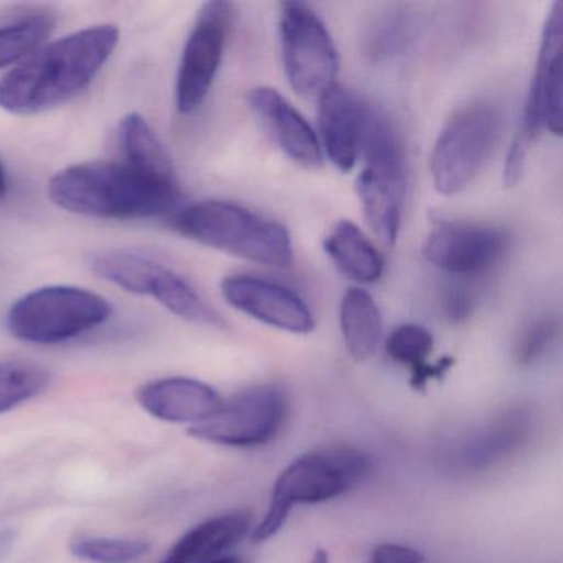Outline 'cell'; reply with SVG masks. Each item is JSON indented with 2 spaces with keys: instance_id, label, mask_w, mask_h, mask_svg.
Segmentation results:
<instances>
[{
  "instance_id": "obj_12",
  "label": "cell",
  "mask_w": 563,
  "mask_h": 563,
  "mask_svg": "<svg viewBox=\"0 0 563 563\" xmlns=\"http://www.w3.org/2000/svg\"><path fill=\"white\" fill-rule=\"evenodd\" d=\"M232 18L229 2L212 0L200 9L177 71L176 107L179 113H194L206 101L222 65Z\"/></svg>"
},
{
  "instance_id": "obj_20",
  "label": "cell",
  "mask_w": 563,
  "mask_h": 563,
  "mask_svg": "<svg viewBox=\"0 0 563 563\" xmlns=\"http://www.w3.org/2000/svg\"><path fill=\"white\" fill-rule=\"evenodd\" d=\"M434 339L423 325H397L388 334L385 351L397 364L410 368V384L415 390L423 391L430 380H440L454 365L453 357H443L430 364L428 357L433 352Z\"/></svg>"
},
{
  "instance_id": "obj_18",
  "label": "cell",
  "mask_w": 563,
  "mask_h": 563,
  "mask_svg": "<svg viewBox=\"0 0 563 563\" xmlns=\"http://www.w3.org/2000/svg\"><path fill=\"white\" fill-rule=\"evenodd\" d=\"M252 514L236 510L203 520L177 540L159 563H207L249 533Z\"/></svg>"
},
{
  "instance_id": "obj_16",
  "label": "cell",
  "mask_w": 563,
  "mask_h": 563,
  "mask_svg": "<svg viewBox=\"0 0 563 563\" xmlns=\"http://www.w3.org/2000/svg\"><path fill=\"white\" fill-rule=\"evenodd\" d=\"M318 101L319 143L329 161L342 173H349L361 157L367 103L338 84L329 87Z\"/></svg>"
},
{
  "instance_id": "obj_19",
  "label": "cell",
  "mask_w": 563,
  "mask_h": 563,
  "mask_svg": "<svg viewBox=\"0 0 563 563\" xmlns=\"http://www.w3.org/2000/svg\"><path fill=\"white\" fill-rule=\"evenodd\" d=\"M324 250L342 275L362 285L378 282L384 275V256L365 233L347 220L335 223L325 236Z\"/></svg>"
},
{
  "instance_id": "obj_15",
  "label": "cell",
  "mask_w": 563,
  "mask_h": 563,
  "mask_svg": "<svg viewBox=\"0 0 563 563\" xmlns=\"http://www.w3.org/2000/svg\"><path fill=\"white\" fill-rule=\"evenodd\" d=\"M249 104L289 159L305 169L314 170L322 166L324 154L318 134L282 93L268 87L253 88L249 93Z\"/></svg>"
},
{
  "instance_id": "obj_29",
  "label": "cell",
  "mask_w": 563,
  "mask_h": 563,
  "mask_svg": "<svg viewBox=\"0 0 563 563\" xmlns=\"http://www.w3.org/2000/svg\"><path fill=\"white\" fill-rule=\"evenodd\" d=\"M15 540H18V532L12 527H4L0 529V563H4L5 559L11 555L14 550Z\"/></svg>"
},
{
  "instance_id": "obj_4",
  "label": "cell",
  "mask_w": 563,
  "mask_h": 563,
  "mask_svg": "<svg viewBox=\"0 0 563 563\" xmlns=\"http://www.w3.org/2000/svg\"><path fill=\"white\" fill-rule=\"evenodd\" d=\"M371 473V457L349 444H329L302 454L276 479L268 512L253 530V542L275 537L296 504L334 499L361 486Z\"/></svg>"
},
{
  "instance_id": "obj_22",
  "label": "cell",
  "mask_w": 563,
  "mask_h": 563,
  "mask_svg": "<svg viewBox=\"0 0 563 563\" xmlns=\"http://www.w3.org/2000/svg\"><path fill=\"white\" fill-rule=\"evenodd\" d=\"M341 329L345 349L354 361L364 362L375 354L382 338L380 311L364 289H347L342 298Z\"/></svg>"
},
{
  "instance_id": "obj_14",
  "label": "cell",
  "mask_w": 563,
  "mask_h": 563,
  "mask_svg": "<svg viewBox=\"0 0 563 563\" xmlns=\"http://www.w3.org/2000/svg\"><path fill=\"white\" fill-rule=\"evenodd\" d=\"M220 289L230 306L263 324L291 334L314 331V316L308 302L279 283L256 276L233 275L223 279Z\"/></svg>"
},
{
  "instance_id": "obj_3",
  "label": "cell",
  "mask_w": 563,
  "mask_h": 563,
  "mask_svg": "<svg viewBox=\"0 0 563 563\" xmlns=\"http://www.w3.org/2000/svg\"><path fill=\"white\" fill-rule=\"evenodd\" d=\"M187 239L258 265L288 268L295 262L291 235L282 223L223 200H203L174 217Z\"/></svg>"
},
{
  "instance_id": "obj_24",
  "label": "cell",
  "mask_w": 563,
  "mask_h": 563,
  "mask_svg": "<svg viewBox=\"0 0 563 563\" xmlns=\"http://www.w3.org/2000/svg\"><path fill=\"white\" fill-rule=\"evenodd\" d=\"M51 384L45 368L25 362L0 364V413H8L25 401L34 400Z\"/></svg>"
},
{
  "instance_id": "obj_25",
  "label": "cell",
  "mask_w": 563,
  "mask_h": 563,
  "mask_svg": "<svg viewBox=\"0 0 563 563\" xmlns=\"http://www.w3.org/2000/svg\"><path fill=\"white\" fill-rule=\"evenodd\" d=\"M151 543L121 537L80 536L70 542V552L90 563H130L143 559Z\"/></svg>"
},
{
  "instance_id": "obj_6",
  "label": "cell",
  "mask_w": 563,
  "mask_h": 563,
  "mask_svg": "<svg viewBox=\"0 0 563 563\" xmlns=\"http://www.w3.org/2000/svg\"><path fill=\"white\" fill-rule=\"evenodd\" d=\"M111 302L78 286H45L12 305L8 328L19 341L52 345L80 338L111 318Z\"/></svg>"
},
{
  "instance_id": "obj_17",
  "label": "cell",
  "mask_w": 563,
  "mask_h": 563,
  "mask_svg": "<svg viewBox=\"0 0 563 563\" xmlns=\"http://www.w3.org/2000/svg\"><path fill=\"white\" fill-rule=\"evenodd\" d=\"M136 400L157 420L192 424L212 417L223 404L216 388L189 377L147 382L137 388Z\"/></svg>"
},
{
  "instance_id": "obj_13",
  "label": "cell",
  "mask_w": 563,
  "mask_h": 563,
  "mask_svg": "<svg viewBox=\"0 0 563 563\" xmlns=\"http://www.w3.org/2000/svg\"><path fill=\"white\" fill-rule=\"evenodd\" d=\"M509 245L503 229L471 222H440L428 233L423 255L441 272L456 276L481 275L493 268Z\"/></svg>"
},
{
  "instance_id": "obj_30",
  "label": "cell",
  "mask_w": 563,
  "mask_h": 563,
  "mask_svg": "<svg viewBox=\"0 0 563 563\" xmlns=\"http://www.w3.org/2000/svg\"><path fill=\"white\" fill-rule=\"evenodd\" d=\"M8 170H5L4 163H2V159H0V200L4 199L5 194H8Z\"/></svg>"
},
{
  "instance_id": "obj_11",
  "label": "cell",
  "mask_w": 563,
  "mask_h": 563,
  "mask_svg": "<svg viewBox=\"0 0 563 563\" xmlns=\"http://www.w3.org/2000/svg\"><path fill=\"white\" fill-rule=\"evenodd\" d=\"M288 415V398L275 385L240 391L200 423L190 437L222 446L252 448L268 443L282 430Z\"/></svg>"
},
{
  "instance_id": "obj_21",
  "label": "cell",
  "mask_w": 563,
  "mask_h": 563,
  "mask_svg": "<svg viewBox=\"0 0 563 563\" xmlns=\"http://www.w3.org/2000/svg\"><path fill=\"white\" fill-rule=\"evenodd\" d=\"M120 136L128 166L167 186H179L169 153L141 114L123 118Z\"/></svg>"
},
{
  "instance_id": "obj_23",
  "label": "cell",
  "mask_w": 563,
  "mask_h": 563,
  "mask_svg": "<svg viewBox=\"0 0 563 563\" xmlns=\"http://www.w3.org/2000/svg\"><path fill=\"white\" fill-rule=\"evenodd\" d=\"M54 25V18L44 12H25L0 21V70L35 54Z\"/></svg>"
},
{
  "instance_id": "obj_10",
  "label": "cell",
  "mask_w": 563,
  "mask_h": 563,
  "mask_svg": "<svg viewBox=\"0 0 563 563\" xmlns=\"http://www.w3.org/2000/svg\"><path fill=\"white\" fill-rule=\"evenodd\" d=\"M283 67L292 90L319 98L335 84L339 54L324 22L305 2H283L279 11Z\"/></svg>"
},
{
  "instance_id": "obj_7",
  "label": "cell",
  "mask_w": 563,
  "mask_h": 563,
  "mask_svg": "<svg viewBox=\"0 0 563 563\" xmlns=\"http://www.w3.org/2000/svg\"><path fill=\"white\" fill-rule=\"evenodd\" d=\"M563 4L555 2L543 25L539 57L530 84L522 121L507 154L504 184L512 187L522 174L527 154L540 131L562 134Z\"/></svg>"
},
{
  "instance_id": "obj_2",
  "label": "cell",
  "mask_w": 563,
  "mask_h": 563,
  "mask_svg": "<svg viewBox=\"0 0 563 563\" xmlns=\"http://www.w3.org/2000/svg\"><path fill=\"white\" fill-rule=\"evenodd\" d=\"M48 197L55 206L95 219L136 220L179 209V186H167L128 164L84 163L52 177Z\"/></svg>"
},
{
  "instance_id": "obj_27",
  "label": "cell",
  "mask_w": 563,
  "mask_h": 563,
  "mask_svg": "<svg viewBox=\"0 0 563 563\" xmlns=\"http://www.w3.org/2000/svg\"><path fill=\"white\" fill-rule=\"evenodd\" d=\"M367 563H427L418 550L398 543L375 547Z\"/></svg>"
},
{
  "instance_id": "obj_26",
  "label": "cell",
  "mask_w": 563,
  "mask_h": 563,
  "mask_svg": "<svg viewBox=\"0 0 563 563\" xmlns=\"http://www.w3.org/2000/svg\"><path fill=\"white\" fill-rule=\"evenodd\" d=\"M556 334H559V324L549 316L527 322L514 344V361L519 365H530L539 361L552 347Z\"/></svg>"
},
{
  "instance_id": "obj_9",
  "label": "cell",
  "mask_w": 563,
  "mask_h": 563,
  "mask_svg": "<svg viewBox=\"0 0 563 563\" xmlns=\"http://www.w3.org/2000/svg\"><path fill=\"white\" fill-rule=\"evenodd\" d=\"M90 268L95 275L124 291L151 296L180 319L209 328L225 325L183 276L146 256L121 250L98 253L91 256Z\"/></svg>"
},
{
  "instance_id": "obj_1",
  "label": "cell",
  "mask_w": 563,
  "mask_h": 563,
  "mask_svg": "<svg viewBox=\"0 0 563 563\" xmlns=\"http://www.w3.org/2000/svg\"><path fill=\"white\" fill-rule=\"evenodd\" d=\"M118 42L117 25L103 24L38 48L0 80V108L25 117L68 103L93 84Z\"/></svg>"
},
{
  "instance_id": "obj_8",
  "label": "cell",
  "mask_w": 563,
  "mask_h": 563,
  "mask_svg": "<svg viewBox=\"0 0 563 563\" xmlns=\"http://www.w3.org/2000/svg\"><path fill=\"white\" fill-rule=\"evenodd\" d=\"M500 117L490 104H471L450 118L430 157L434 189L454 196L466 189L496 150Z\"/></svg>"
},
{
  "instance_id": "obj_5",
  "label": "cell",
  "mask_w": 563,
  "mask_h": 563,
  "mask_svg": "<svg viewBox=\"0 0 563 563\" xmlns=\"http://www.w3.org/2000/svg\"><path fill=\"white\" fill-rule=\"evenodd\" d=\"M361 156L364 169L355 183L358 202L374 235L390 249L400 233L407 169L394 124L371 104L365 113Z\"/></svg>"
},
{
  "instance_id": "obj_28",
  "label": "cell",
  "mask_w": 563,
  "mask_h": 563,
  "mask_svg": "<svg viewBox=\"0 0 563 563\" xmlns=\"http://www.w3.org/2000/svg\"><path fill=\"white\" fill-rule=\"evenodd\" d=\"M473 296L466 289H451L443 301V311L451 321L460 322L473 314Z\"/></svg>"
},
{
  "instance_id": "obj_32",
  "label": "cell",
  "mask_w": 563,
  "mask_h": 563,
  "mask_svg": "<svg viewBox=\"0 0 563 563\" xmlns=\"http://www.w3.org/2000/svg\"><path fill=\"white\" fill-rule=\"evenodd\" d=\"M207 563H245L242 559H236V556H225V559H216L212 562Z\"/></svg>"
},
{
  "instance_id": "obj_31",
  "label": "cell",
  "mask_w": 563,
  "mask_h": 563,
  "mask_svg": "<svg viewBox=\"0 0 563 563\" xmlns=\"http://www.w3.org/2000/svg\"><path fill=\"white\" fill-rule=\"evenodd\" d=\"M311 563H329L328 552L322 549L316 550L314 555H312Z\"/></svg>"
}]
</instances>
